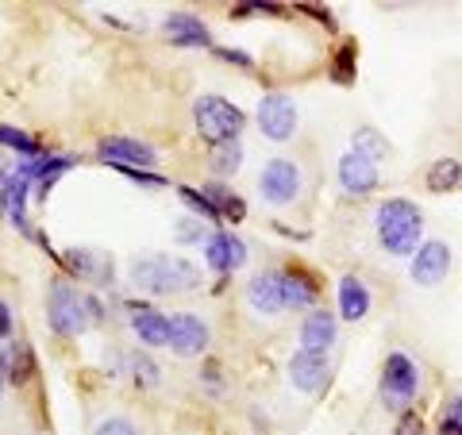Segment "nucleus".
<instances>
[{"label": "nucleus", "instance_id": "nucleus-1", "mask_svg": "<svg viewBox=\"0 0 462 435\" xmlns=\"http://www.w3.org/2000/svg\"><path fill=\"white\" fill-rule=\"evenodd\" d=\"M374 224H378V243L385 246V255L412 258L416 251H420L424 216L412 200H404V197L385 200V205L378 208V216H374Z\"/></svg>", "mask_w": 462, "mask_h": 435}, {"label": "nucleus", "instance_id": "nucleus-2", "mask_svg": "<svg viewBox=\"0 0 462 435\" xmlns=\"http://www.w3.org/2000/svg\"><path fill=\"white\" fill-rule=\"evenodd\" d=\"M132 285L147 293H189L200 285V270L181 255H147L132 263Z\"/></svg>", "mask_w": 462, "mask_h": 435}, {"label": "nucleus", "instance_id": "nucleus-3", "mask_svg": "<svg viewBox=\"0 0 462 435\" xmlns=\"http://www.w3.org/2000/svg\"><path fill=\"white\" fill-rule=\"evenodd\" d=\"M47 316H51V328L58 336H78V331L97 324L100 316H105V309H100V301L85 297L78 285L54 278L47 289Z\"/></svg>", "mask_w": 462, "mask_h": 435}, {"label": "nucleus", "instance_id": "nucleus-4", "mask_svg": "<svg viewBox=\"0 0 462 435\" xmlns=\"http://www.w3.org/2000/svg\"><path fill=\"white\" fill-rule=\"evenodd\" d=\"M193 124H197V135L205 143L224 147V143H239V132H243V124H247V116H243V108L231 105V100L208 93V97L193 100Z\"/></svg>", "mask_w": 462, "mask_h": 435}, {"label": "nucleus", "instance_id": "nucleus-5", "mask_svg": "<svg viewBox=\"0 0 462 435\" xmlns=\"http://www.w3.org/2000/svg\"><path fill=\"white\" fill-rule=\"evenodd\" d=\"M416 389H420V370H416V362L409 355L393 351L385 358V366H382V401L389 404V409L409 412L404 404L416 397Z\"/></svg>", "mask_w": 462, "mask_h": 435}, {"label": "nucleus", "instance_id": "nucleus-6", "mask_svg": "<svg viewBox=\"0 0 462 435\" xmlns=\"http://www.w3.org/2000/svg\"><path fill=\"white\" fill-rule=\"evenodd\" d=\"M258 127H263L266 139L285 143L289 135L297 132V105H293V97L266 93L263 100H258Z\"/></svg>", "mask_w": 462, "mask_h": 435}, {"label": "nucleus", "instance_id": "nucleus-7", "mask_svg": "<svg viewBox=\"0 0 462 435\" xmlns=\"http://www.w3.org/2000/svg\"><path fill=\"white\" fill-rule=\"evenodd\" d=\"M258 190H263V197L270 200V205H289V200L300 193L297 162H289V158H273V162H266L263 178H258Z\"/></svg>", "mask_w": 462, "mask_h": 435}, {"label": "nucleus", "instance_id": "nucleus-8", "mask_svg": "<svg viewBox=\"0 0 462 435\" xmlns=\"http://www.w3.org/2000/svg\"><path fill=\"white\" fill-rule=\"evenodd\" d=\"M97 154L105 158L108 166H135V170L158 166V151L147 147V143H139V139H127V135H108V139H100Z\"/></svg>", "mask_w": 462, "mask_h": 435}, {"label": "nucleus", "instance_id": "nucleus-9", "mask_svg": "<svg viewBox=\"0 0 462 435\" xmlns=\"http://www.w3.org/2000/svg\"><path fill=\"white\" fill-rule=\"evenodd\" d=\"M170 347H173V355H181V358L200 355L208 347V324L193 312H173L170 316Z\"/></svg>", "mask_w": 462, "mask_h": 435}, {"label": "nucleus", "instance_id": "nucleus-10", "mask_svg": "<svg viewBox=\"0 0 462 435\" xmlns=\"http://www.w3.org/2000/svg\"><path fill=\"white\" fill-rule=\"evenodd\" d=\"M412 282L416 285H424V289H431V285H439L443 278H447V270H451V246L447 243H439V239H431V243H424L420 251L412 255Z\"/></svg>", "mask_w": 462, "mask_h": 435}, {"label": "nucleus", "instance_id": "nucleus-11", "mask_svg": "<svg viewBox=\"0 0 462 435\" xmlns=\"http://www.w3.org/2000/svg\"><path fill=\"white\" fill-rule=\"evenodd\" d=\"M339 185L351 197H366L378 190V166H374V158H366L363 151H346L339 158Z\"/></svg>", "mask_w": 462, "mask_h": 435}, {"label": "nucleus", "instance_id": "nucleus-12", "mask_svg": "<svg viewBox=\"0 0 462 435\" xmlns=\"http://www.w3.org/2000/svg\"><path fill=\"white\" fill-rule=\"evenodd\" d=\"M205 263L216 270V273H231L247 263V246H243L239 236H231V231H212L205 239Z\"/></svg>", "mask_w": 462, "mask_h": 435}, {"label": "nucleus", "instance_id": "nucleus-13", "mask_svg": "<svg viewBox=\"0 0 462 435\" xmlns=\"http://www.w3.org/2000/svg\"><path fill=\"white\" fill-rule=\"evenodd\" d=\"M331 378V366L324 355H312V351H297L289 358V382H293L300 393H320Z\"/></svg>", "mask_w": 462, "mask_h": 435}, {"label": "nucleus", "instance_id": "nucleus-14", "mask_svg": "<svg viewBox=\"0 0 462 435\" xmlns=\"http://www.w3.org/2000/svg\"><path fill=\"white\" fill-rule=\"evenodd\" d=\"M27 190H32V173L20 166V170L5 181V193H0V208H5V216L12 220V227H20L23 236H32V224H27Z\"/></svg>", "mask_w": 462, "mask_h": 435}, {"label": "nucleus", "instance_id": "nucleus-15", "mask_svg": "<svg viewBox=\"0 0 462 435\" xmlns=\"http://www.w3.org/2000/svg\"><path fill=\"white\" fill-rule=\"evenodd\" d=\"M278 273V285H282V301L285 309H309L320 297V285H316L312 273H305L300 266H285V270H273Z\"/></svg>", "mask_w": 462, "mask_h": 435}, {"label": "nucleus", "instance_id": "nucleus-16", "mask_svg": "<svg viewBox=\"0 0 462 435\" xmlns=\"http://www.w3.org/2000/svg\"><path fill=\"white\" fill-rule=\"evenodd\" d=\"M74 278H85V282H112V258L97 255V251H66V255H54Z\"/></svg>", "mask_w": 462, "mask_h": 435}, {"label": "nucleus", "instance_id": "nucleus-17", "mask_svg": "<svg viewBox=\"0 0 462 435\" xmlns=\"http://www.w3.org/2000/svg\"><path fill=\"white\" fill-rule=\"evenodd\" d=\"M336 343V316L316 309L305 316V324H300V351H312V355H324L328 347Z\"/></svg>", "mask_w": 462, "mask_h": 435}, {"label": "nucleus", "instance_id": "nucleus-18", "mask_svg": "<svg viewBox=\"0 0 462 435\" xmlns=\"http://www.w3.org/2000/svg\"><path fill=\"white\" fill-rule=\"evenodd\" d=\"M132 331L147 343V347H166L170 343V316L147 304H132Z\"/></svg>", "mask_w": 462, "mask_h": 435}, {"label": "nucleus", "instance_id": "nucleus-19", "mask_svg": "<svg viewBox=\"0 0 462 435\" xmlns=\"http://www.w3.org/2000/svg\"><path fill=\"white\" fill-rule=\"evenodd\" d=\"M162 27L170 42H178V47H212V32L197 16H189V12H173V16H166Z\"/></svg>", "mask_w": 462, "mask_h": 435}, {"label": "nucleus", "instance_id": "nucleus-20", "mask_svg": "<svg viewBox=\"0 0 462 435\" xmlns=\"http://www.w3.org/2000/svg\"><path fill=\"white\" fill-rule=\"evenodd\" d=\"M247 304H251L254 312H263V316L282 312L285 301H282L278 273H258V278H251V285H247Z\"/></svg>", "mask_w": 462, "mask_h": 435}, {"label": "nucleus", "instance_id": "nucleus-21", "mask_svg": "<svg viewBox=\"0 0 462 435\" xmlns=\"http://www.w3.org/2000/svg\"><path fill=\"white\" fill-rule=\"evenodd\" d=\"M370 309V293H366V285L355 278V273H346V278L339 282V316L343 320H363Z\"/></svg>", "mask_w": 462, "mask_h": 435}, {"label": "nucleus", "instance_id": "nucleus-22", "mask_svg": "<svg viewBox=\"0 0 462 435\" xmlns=\"http://www.w3.org/2000/svg\"><path fill=\"white\" fill-rule=\"evenodd\" d=\"M428 193H451L462 185V162L458 158H436V162L428 166Z\"/></svg>", "mask_w": 462, "mask_h": 435}, {"label": "nucleus", "instance_id": "nucleus-23", "mask_svg": "<svg viewBox=\"0 0 462 435\" xmlns=\"http://www.w3.org/2000/svg\"><path fill=\"white\" fill-rule=\"evenodd\" d=\"M200 193H205V197L212 200V208L220 212V220L239 224L243 216H247V205H243V200H239L236 193H231V190H224V185H205V190H200Z\"/></svg>", "mask_w": 462, "mask_h": 435}, {"label": "nucleus", "instance_id": "nucleus-24", "mask_svg": "<svg viewBox=\"0 0 462 435\" xmlns=\"http://www.w3.org/2000/svg\"><path fill=\"white\" fill-rule=\"evenodd\" d=\"M32 378H35V351H32V343H12V351H8V382L27 385Z\"/></svg>", "mask_w": 462, "mask_h": 435}, {"label": "nucleus", "instance_id": "nucleus-25", "mask_svg": "<svg viewBox=\"0 0 462 435\" xmlns=\"http://www.w3.org/2000/svg\"><path fill=\"white\" fill-rule=\"evenodd\" d=\"M355 66H358V47L355 42H343V47L336 51V62H331V81L351 85L355 81Z\"/></svg>", "mask_w": 462, "mask_h": 435}, {"label": "nucleus", "instance_id": "nucleus-26", "mask_svg": "<svg viewBox=\"0 0 462 435\" xmlns=\"http://www.w3.org/2000/svg\"><path fill=\"white\" fill-rule=\"evenodd\" d=\"M0 147H12V151H20L27 158H39V151H42L35 135L20 132V127H8V124H0Z\"/></svg>", "mask_w": 462, "mask_h": 435}, {"label": "nucleus", "instance_id": "nucleus-27", "mask_svg": "<svg viewBox=\"0 0 462 435\" xmlns=\"http://www.w3.org/2000/svg\"><path fill=\"white\" fill-rule=\"evenodd\" d=\"M178 197H181L185 205H189L197 216H205L208 224H220V212L212 208V200H208L205 193H200V190H189V185H178Z\"/></svg>", "mask_w": 462, "mask_h": 435}, {"label": "nucleus", "instance_id": "nucleus-28", "mask_svg": "<svg viewBox=\"0 0 462 435\" xmlns=\"http://www.w3.org/2000/svg\"><path fill=\"white\" fill-rule=\"evenodd\" d=\"M243 162L239 143H224V147H212V170L216 173H236Z\"/></svg>", "mask_w": 462, "mask_h": 435}, {"label": "nucleus", "instance_id": "nucleus-29", "mask_svg": "<svg viewBox=\"0 0 462 435\" xmlns=\"http://www.w3.org/2000/svg\"><path fill=\"white\" fill-rule=\"evenodd\" d=\"M355 151H363L366 158H382V154H389V143L374 135L370 127H358L355 132Z\"/></svg>", "mask_w": 462, "mask_h": 435}, {"label": "nucleus", "instance_id": "nucleus-30", "mask_svg": "<svg viewBox=\"0 0 462 435\" xmlns=\"http://www.w3.org/2000/svg\"><path fill=\"white\" fill-rule=\"evenodd\" d=\"M127 366H132V378H135V385H158V366L147 358V355H132L127 358Z\"/></svg>", "mask_w": 462, "mask_h": 435}, {"label": "nucleus", "instance_id": "nucleus-31", "mask_svg": "<svg viewBox=\"0 0 462 435\" xmlns=\"http://www.w3.org/2000/svg\"><path fill=\"white\" fill-rule=\"evenodd\" d=\"M393 435H428V428H424V420L409 409V412H401V420H397V431H393Z\"/></svg>", "mask_w": 462, "mask_h": 435}, {"label": "nucleus", "instance_id": "nucleus-32", "mask_svg": "<svg viewBox=\"0 0 462 435\" xmlns=\"http://www.w3.org/2000/svg\"><path fill=\"white\" fill-rule=\"evenodd\" d=\"M93 435H139L135 428H132V420H124V416H112V420H105Z\"/></svg>", "mask_w": 462, "mask_h": 435}, {"label": "nucleus", "instance_id": "nucleus-33", "mask_svg": "<svg viewBox=\"0 0 462 435\" xmlns=\"http://www.w3.org/2000/svg\"><path fill=\"white\" fill-rule=\"evenodd\" d=\"M216 54H220L224 62H236V66H247V69L254 66V62H251V54H243V51H231V47H216Z\"/></svg>", "mask_w": 462, "mask_h": 435}, {"label": "nucleus", "instance_id": "nucleus-34", "mask_svg": "<svg viewBox=\"0 0 462 435\" xmlns=\"http://www.w3.org/2000/svg\"><path fill=\"white\" fill-rule=\"evenodd\" d=\"M12 336V309H8V301H0V339Z\"/></svg>", "mask_w": 462, "mask_h": 435}, {"label": "nucleus", "instance_id": "nucleus-35", "mask_svg": "<svg viewBox=\"0 0 462 435\" xmlns=\"http://www.w3.org/2000/svg\"><path fill=\"white\" fill-rule=\"evenodd\" d=\"M193 220H181V227H178V239L181 243H197L200 239V227H189Z\"/></svg>", "mask_w": 462, "mask_h": 435}, {"label": "nucleus", "instance_id": "nucleus-36", "mask_svg": "<svg viewBox=\"0 0 462 435\" xmlns=\"http://www.w3.org/2000/svg\"><path fill=\"white\" fill-rule=\"evenodd\" d=\"M447 420H458L462 424V393H455L451 401H447Z\"/></svg>", "mask_w": 462, "mask_h": 435}, {"label": "nucleus", "instance_id": "nucleus-37", "mask_svg": "<svg viewBox=\"0 0 462 435\" xmlns=\"http://www.w3.org/2000/svg\"><path fill=\"white\" fill-rule=\"evenodd\" d=\"M439 435H462V424H458V420H447V416H443Z\"/></svg>", "mask_w": 462, "mask_h": 435}, {"label": "nucleus", "instance_id": "nucleus-38", "mask_svg": "<svg viewBox=\"0 0 462 435\" xmlns=\"http://www.w3.org/2000/svg\"><path fill=\"white\" fill-rule=\"evenodd\" d=\"M5 382H8V355L0 351V393H5Z\"/></svg>", "mask_w": 462, "mask_h": 435}, {"label": "nucleus", "instance_id": "nucleus-39", "mask_svg": "<svg viewBox=\"0 0 462 435\" xmlns=\"http://www.w3.org/2000/svg\"><path fill=\"white\" fill-rule=\"evenodd\" d=\"M0 181H5V173H0Z\"/></svg>", "mask_w": 462, "mask_h": 435}]
</instances>
